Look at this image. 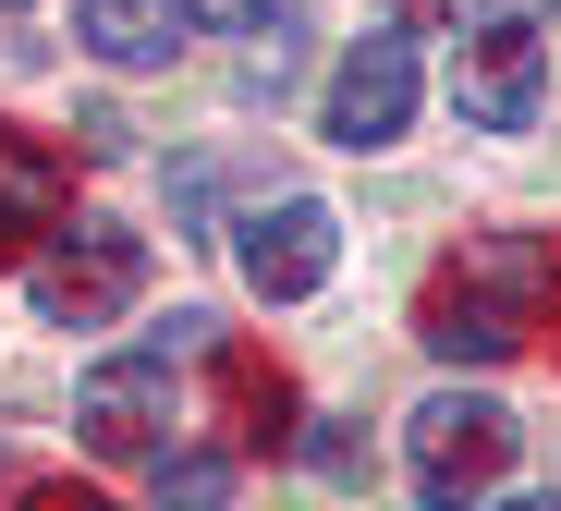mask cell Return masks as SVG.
I'll return each mask as SVG.
<instances>
[{"mask_svg":"<svg viewBox=\"0 0 561 511\" xmlns=\"http://www.w3.org/2000/svg\"><path fill=\"white\" fill-rule=\"evenodd\" d=\"M549 280H561V256L537 244V232H477L439 280H427V353L439 365H501V353H525V329L549 317Z\"/></svg>","mask_w":561,"mask_h":511,"instance_id":"1","label":"cell"},{"mask_svg":"<svg viewBox=\"0 0 561 511\" xmlns=\"http://www.w3.org/2000/svg\"><path fill=\"white\" fill-rule=\"evenodd\" d=\"M501 463H513V415L489 390H427L403 415V475H415L427 511H477L501 487Z\"/></svg>","mask_w":561,"mask_h":511,"instance_id":"2","label":"cell"},{"mask_svg":"<svg viewBox=\"0 0 561 511\" xmlns=\"http://www.w3.org/2000/svg\"><path fill=\"white\" fill-rule=\"evenodd\" d=\"M537 97H549V49H537L525 13H501V25H477V37L451 49V111L477 123V135H525Z\"/></svg>","mask_w":561,"mask_h":511,"instance_id":"3","label":"cell"},{"mask_svg":"<svg viewBox=\"0 0 561 511\" xmlns=\"http://www.w3.org/2000/svg\"><path fill=\"white\" fill-rule=\"evenodd\" d=\"M330 147H391L403 123H415V37L403 25H366L354 49H342V73H330Z\"/></svg>","mask_w":561,"mask_h":511,"instance_id":"4","label":"cell"},{"mask_svg":"<svg viewBox=\"0 0 561 511\" xmlns=\"http://www.w3.org/2000/svg\"><path fill=\"white\" fill-rule=\"evenodd\" d=\"M232 256H244L256 304H306V292L342 268V220H330V195H280V208H256V220L232 232Z\"/></svg>","mask_w":561,"mask_h":511,"instance_id":"5","label":"cell"},{"mask_svg":"<svg viewBox=\"0 0 561 511\" xmlns=\"http://www.w3.org/2000/svg\"><path fill=\"white\" fill-rule=\"evenodd\" d=\"M135 280H147V244H135V232H73L61 256L25 268V292H37L49 329H99V317H123Z\"/></svg>","mask_w":561,"mask_h":511,"instance_id":"6","label":"cell"},{"mask_svg":"<svg viewBox=\"0 0 561 511\" xmlns=\"http://www.w3.org/2000/svg\"><path fill=\"white\" fill-rule=\"evenodd\" d=\"M73 427H85V451H111V463L159 451V427H171V365H159V353L99 365V378L73 390Z\"/></svg>","mask_w":561,"mask_h":511,"instance_id":"7","label":"cell"},{"mask_svg":"<svg viewBox=\"0 0 561 511\" xmlns=\"http://www.w3.org/2000/svg\"><path fill=\"white\" fill-rule=\"evenodd\" d=\"M73 37L111 73H159L183 37H196V0H73Z\"/></svg>","mask_w":561,"mask_h":511,"instance_id":"8","label":"cell"},{"mask_svg":"<svg viewBox=\"0 0 561 511\" xmlns=\"http://www.w3.org/2000/svg\"><path fill=\"white\" fill-rule=\"evenodd\" d=\"M61 195L73 183H61V159L37 135H0V268H13L37 232H61Z\"/></svg>","mask_w":561,"mask_h":511,"instance_id":"9","label":"cell"},{"mask_svg":"<svg viewBox=\"0 0 561 511\" xmlns=\"http://www.w3.org/2000/svg\"><path fill=\"white\" fill-rule=\"evenodd\" d=\"M220 499H232V463L220 451H183V463L159 451V511H220Z\"/></svg>","mask_w":561,"mask_h":511,"instance_id":"10","label":"cell"},{"mask_svg":"<svg viewBox=\"0 0 561 511\" xmlns=\"http://www.w3.org/2000/svg\"><path fill=\"white\" fill-rule=\"evenodd\" d=\"M196 13H208V25H268L280 0H196Z\"/></svg>","mask_w":561,"mask_h":511,"instance_id":"11","label":"cell"},{"mask_svg":"<svg viewBox=\"0 0 561 511\" xmlns=\"http://www.w3.org/2000/svg\"><path fill=\"white\" fill-rule=\"evenodd\" d=\"M13 511H111V499H85V487H37V499H13Z\"/></svg>","mask_w":561,"mask_h":511,"instance_id":"12","label":"cell"},{"mask_svg":"<svg viewBox=\"0 0 561 511\" xmlns=\"http://www.w3.org/2000/svg\"><path fill=\"white\" fill-rule=\"evenodd\" d=\"M403 13H415V25H439V13H463V0H403Z\"/></svg>","mask_w":561,"mask_h":511,"instance_id":"13","label":"cell"},{"mask_svg":"<svg viewBox=\"0 0 561 511\" xmlns=\"http://www.w3.org/2000/svg\"><path fill=\"white\" fill-rule=\"evenodd\" d=\"M489 511H561V499H489Z\"/></svg>","mask_w":561,"mask_h":511,"instance_id":"14","label":"cell"},{"mask_svg":"<svg viewBox=\"0 0 561 511\" xmlns=\"http://www.w3.org/2000/svg\"><path fill=\"white\" fill-rule=\"evenodd\" d=\"M513 13H525V25H537V13H549V0H513Z\"/></svg>","mask_w":561,"mask_h":511,"instance_id":"15","label":"cell"},{"mask_svg":"<svg viewBox=\"0 0 561 511\" xmlns=\"http://www.w3.org/2000/svg\"><path fill=\"white\" fill-rule=\"evenodd\" d=\"M0 13H25V0H0Z\"/></svg>","mask_w":561,"mask_h":511,"instance_id":"16","label":"cell"}]
</instances>
